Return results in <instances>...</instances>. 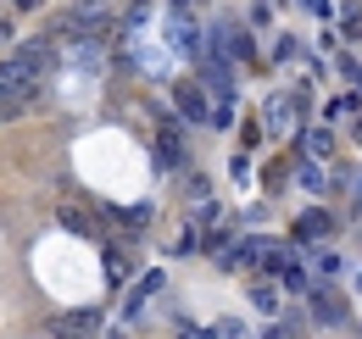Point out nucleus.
<instances>
[{"label": "nucleus", "instance_id": "nucleus-1", "mask_svg": "<svg viewBox=\"0 0 362 339\" xmlns=\"http://www.w3.org/2000/svg\"><path fill=\"white\" fill-rule=\"evenodd\" d=\"M317 323H346V300H334V295H317Z\"/></svg>", "mask_w": 362, "mask_h": 339}, {"label": "nucleus", "instance_id": "nucleus-2", "mask_svg": "<svg viewBox=\"0 0 362 339\" xmlns=\"http://www.w3.org/2000/svg\"><path fill=\"white\" fill-rule=\"evenodd\" d=\"M301 234H307V239H323V234H329V217H323V212H307V217H301Z\"/></svg>", "mask_w": 362, "mask_h": 339}, {"label": "nucleus", "instance_id": "nucleus-3", "mask_svg": "<svg viewBox=\"0 0 362 339\" xmlns=\"http://www.w3.org/2000/svg\"><path fill=\"white\" fill-rule=\"evenodd\" d=\"M301 184H307V189H313V195H323V189H329V178H323V167H313V162H307V167H301Z\"/></svg>", "mask_w": 362, "mask_h": 339}, {"label": "nucleus", "instance_id": "nucleus-4", "mask_svg": "<svg viewBox=\"0 0 362 339\" xmlns=\"http://www.w3.org/2000/svg\"><path fill=\"white\" fill-rule=\"evenodd\" d=\"M307 145H313V156H329V133H323V128H313V133H307Z\"/></svg>", "mask_w": 362, "mask_h": 339}, {"label": "nucleus", "instance_id": "nucleus-5", "mask_svg": "<svg viewBox=\"0 0 362 339\" xmlns=\"http://www.w3.org/2000/svg\"><path fill=\"white\" fill-rule=\"evenodd\" d=\"M218 339H245V328H240V323H223V334Z\"/></svg>", "mask_w": 362, "mask_h": 339}]
</instances>
